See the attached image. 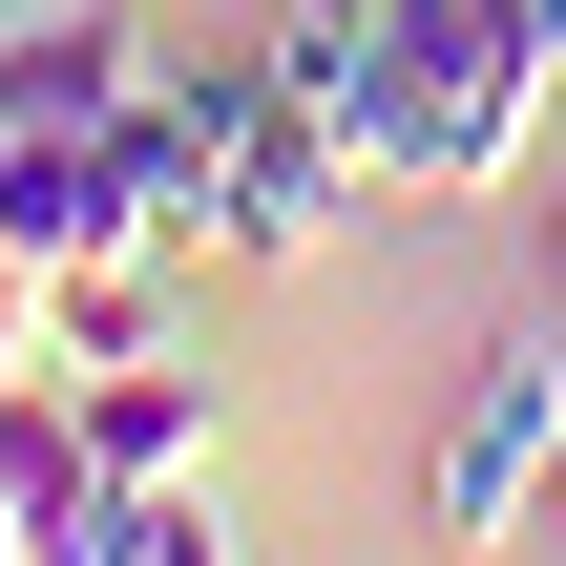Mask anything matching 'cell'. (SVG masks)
<instances>
[{
  "mask_svg": "<svg viewBox=\"0 0 566 566\" xmlns=\"http://www.w3.org/2000/svg\"><path fill=\"white\" fill-rule=\"evenodd\" d=\"M0 378H42V273H21V231H0Z\"/></svg>",
  "mask_w": 566,
  "mask_h": 566,
  "instance_id": "8992f818",
  "label": "cell"
},
{
  "mask_svg": "<svg viewBox=\"0 0 566 566\" xmlns=\"http://www.w3.org/2000/svg\"><path fill=\"white\" fill-rule=\"evenodd\" d=\"M546 273H566V189H546Z\"/></svg>",
  "mask_w": 566,
  "mask_h": 566,
  "instance_id": "30bf717a",
  "label": "cell"
},
{
  "mask_svg": "<svg viewBox=\"0 0 566 566\" xmlns=\"http://www.w3.org/2000/svg\"><path fill=\"white\" fill-rule=\"evenodd\" d=\"M378 21H420V42H462V21H483V0H378Z\"/></svg>",
  "mask_w": 566,
  "mask_h": 566,
  "instance_id": "9c48e42d",
  "label": "cell"
},
{
  "mask_svg": "<svg viewBox=\"0 0 566 566\" xmlns=\"http://www.w3.org/2000/svg\"><path fill=\"white\" fill-rule=\"evenodd\" d=\"M504 42H525V63H546V84H566V0H504Z\"/></svg>",
  "mask_w": 566,
  "mask_h": 566,
  "instance_id": "ba28073f",
  "label": "cell"
},
{
  "mask_svg": "<svg viewBox=\"0 0 566 566\" xmlns=\"http://www.w3.org/2000/svg\"><path fill=\"white\" fill-rule=\"evenodd\" d=\"M546 462H566V336H483V378L441 399V462H420L441 546H525Z\"/></svg>",
  "mask_w": 566,
  "mask_h": 566,
  "instance_id": "6da1fadb",
  "label": "cell"
},
{
  "mask_svg": "<svg viewBox=\"0 0 566 566\" xmlns=\"http://www.w3.org/2000/svg\"><path fill=\"white\" fill-rule=\"evenodd\" d=\"M147 566H231V525H210V483L168 504V546H147Z\"/></svg>",
  "mask_w": 566,
  "mask_h": 566,
  "instance_id": "52a82bcc",
  "label": "cell"
},
{
  "mask_svg": "<svg viewBox=\"0 0 566 566\" xmlns=\"http://www.w3.org/2000/svg\"><path fill=\"white\" fill-rule=\"evenodd\" d=\"M546 525H566V462H546Z\"/></svg>",
  "mask_w": 566,
  "mask_h": 566,
  "instance_id": "8fae6325",
  "label": "cell"
},
{
  "mask_svg": "<svg viewBox=\"0 0 566 566\" xmlns=\"http://www.w3.org/2000/svg\"><path fill=\"white\" fill-rule=\"evenodd\" d=\"M63 399H84L105 483H210V378H189V336H168V357H126V378H63Z\"/></svg>",
  "mask_w": 566,
  "mask_h": 566,
  "instance_id": "277c9868",
  "label": "cell"
},
{
  "mask_svg": "<svg viewBox=\"0 0 566 566\" xmlns=\"http://www.w3.org/2000/svg\"><path fill=\"white\" fill-rule=\"evenodd\" d=\"M357 189H378V168H357L315 105H273V126L231 147V189H210V252H231V273H315V252L357 231Z\"/></svg>",
  "mask_w": 566,
  "mask_h": 566,
  "instance_id": "7a4b0ae2",
  "label": "cell"
},
{
  "mask_svg": "<svg viewBox=\"0 0 566 566\" xmlns=\"http://www.w3.org/2000/svg\"><path fill=\"white\" fill-rule=\"evenodd\" d=\"M168 84V42L126 0H0V126H126Z\"/></svg>",
  "mask_w": 566,
  "mask_h": 566,
  "instance_id": "3957f363",
  "label": "cell"
},
{
  "mask_svg": "<svg viewBox=\"0 0 566 566\" xmlns=\"http://www.w3.org/2000/svg\"><path fill=\"white\" fill-rule=\"evenodd\" d=\"M42 357H63V378H126V357H168V252L42 273Z\"/></svg>",
  "mask_w": 566,
  "mask_h": 566,
  "instance_id": "5b68a950",
  "label": "cell"
}]
</instances>
